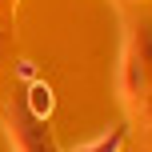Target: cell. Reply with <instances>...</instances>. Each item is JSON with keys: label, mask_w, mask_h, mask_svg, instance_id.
I'll return each instance as SVG.
<instances>
[{"label": "cell", "mask_w": 152, "mask_h": 152, "mask_svg": "<svg viewBox=\"0 0 152 152\" xmlns=\"http://www.w3.org/2000/svg\"><path fill=\"white\" fill-rule=\"evenodd\" d=\"M52 88H48L44 80H32L28 84V112H32V120H44L48 112H52Z\"/></svg>", "instance_id": "6da1fadb"}, {"label": "cell", "mask_w": 152, "mask_h": 152, "mask_svg": "<svg viewBox=\"0 0 152 152\" xmlns=\"http://www.w3.org/2000/svg\"><path fill=\"white\" fill-rule=\"evenodd\" d=\"M120 144H124V132L116 128L112 136H96V140H88V144H80L76 152H120Z\"/></svg>", "instance_id": "7a4b0ae2"}, {"label": "cell", "mask_w": 152, "mask_h": 152, "mask_svg": "<svg viewBox=\"0 0 152 152\" xmlns=\"http://www.w3.org/2000/svg\"><path fill=\"white\" fill-rule=\"evenodd\" d=\"M16 76H20V80H36V64H32V60H20V64H16Z\"/></svg>", "instance_id": "3957f363"}]
</instances>
